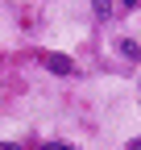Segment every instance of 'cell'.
<instances>
[{"label":"cell","instance_id":"obj_2","mask_svg":"<svg viewBox=\"0 0 141 150\" xmlns=\"http://www.w3.org/2000/svg\"><path fill=\"white\" fill-rule=\"evenodd\" d=\"M120 54H125V59H141V46L133 38H125V42H120Z\"/></svg>","mask_w":141,"mask_h":150},{"label":"cell","instance_id":"obj_6","mask_svg":"<svg viewBox=\"0 0 141 150\" xmlns=\"http://www.w3.org/2000/svg\"><path fill=\"white\" fill-rule=\"evenodd\" d=\"M129 150H141V138H133V142H129Z\"/></svg>","mask_w":141,"mask_h":150},{"label":"cell","instance_id":"obj_5","mask_svg":"<svg viewBox=\"0 0 141 150\" xmlns=\"http://www.w3.org/2000/svg\"><path fill=\"white\" fill-rule=\"evenodd\" d=\"M0 150H21V146H17V142H0Z\"/></svg>","mask_w":141,"mask_h":150},{"label":"cell","instance_id":"obj_1","mask_svg":"<svg viewBox=\"0 0 141 150\" xmlns=\"http://www.w3.org/2000/svg\"><path fill=\"white\" fill-rule=\"evenodd\" d=\"M46 67L54 71V75H75V63H70L66 54H50V59H46Z\"/></svg>","mask_w":141,"mask_h":150},{"label":"cell","instance_id":"obj_3","mask_svg":"<svg viewBox=\"0 0 141 150\" xmlns=\"http://www.w3.org/2000/svg\"><path fill=\"white\" fill-rule=\"evenodd\" d=\"M91 13H96V17H112V4H108V0H96Z\"/></svg>","mask_w":141,"mask_h":150},{"label":"cell","instance_id":"obj_4","mask_svg":"<svg viewBox=\"0 0 141 150\" xmlns=\"http://www.w3.org/2000/svg\"><path fill=\"white\" fill-rule=\"evenodd\" d=\"M38 150H75V146H66V142H46V146H38Z\"/></svg>","mask_w":141,"mask_h":150}]
</instances>
